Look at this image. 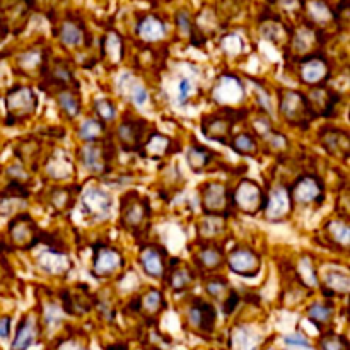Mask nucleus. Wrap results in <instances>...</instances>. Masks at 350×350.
<instances>
[{"instance_id":"44","label":"nucleus","mask_w":350,"mask_h":350,"mask_svg":"<svg viewBox=\"0 0 350 350\" xmlns=\"http://www.w3.org/2000/svg\"><path fill=\"white\" fill-rule=\"evenodd\" d=\"M320 349L321 350H349V340L344 335L334 334L328 332L320 338Z\"/></svg>"},{"instance_id":"17","label":"nucleus","mask_w":350,"mask_h":350,"mask_svg":"<svg viewBox=\"0 0 350 350\" xmlns=\"http://www.w3.org/2000/svg\"><path fill=\"white\" fill-rule=\"evenodd\" d=\"M81 204L88 217H91L92 221H105L111 212L113 198L103 188L89 187L81 193Z\"/></svg>"},{"instance_id":"8","label":"nucleus","mask_w":350,"mask_h":350,"mask_svg":"<svg viewBox=\"0 0 350 350\" xmlns=\"http://www.w3.org/2000/svg\"><path fill=\"white\" fill-rule=\"evenodd\" d=\"M267 193L258 181L252 178H243L234 190L231 191L232 208L246 215H256L263 211Z\"/></svg>"},{"instance_id":"29","label":"nucleus","mask_w":350,"mask_h":350,"mask_svg":"<svg viewBox=\"0 0 350 350\" xmlns=\"http://www.w3.org/2000/svg\"><path fill=\"white\" fill-rule=\"evenodd\" d=\"M77 195L79 190L75 187H55L48 193V204L55 214H65L75 205Z\"/></svg>"},{"instance_id":"51","label":"nucleus","mask_w":350,"mask_h":350,"mask_svg":"<svg viewBox=\"0 0 350 350\" xmlns=\"http://www.w3.org/2000/svg\"><path fill=\"white\" fill-rule=\"evenodd\" d=\"M10 332V317L0 318V338L9 337Z\"/></svg>"},{"instance_id":"41","label":"nucleus","mask_w":350,"mask_h":350,"mask_svg":"<svg viewBox=\"0 0 350 350\" xmlns=\"http://www.w3.org/2000/svg\"><path fill=\"white\" fill-rule=\"evenodd\" d=\"M77 137L82 142H96L106 139V123L99 118H88L79 125Z\"/></svg>"},{"instance_id":"4","label":"nucleus","mask_w":350,"mask_h":350,"mask_svg":"<svg viewBox=\"0 0 350 350\" xmlns=\"http://www.w3.org/2000/svg\"><path fill=\"white\" fill-rule=\"evenodd\" d=\"M115 159V146L109 140H96V142H85L77 150V161L88 173L94 176L108 174Z\"/></svg>"},{"instance_id":"7","label":"nucleus","mask_w":350,"mask_h":350,"mask_svg":"<svg viewBox=\"0 0 350 350\" xmlns=\"http://www.w3.org/2000/svg\"><path fill=\"white\" fill-rule=\"evenodd\" d=\"M296 68L297 79L304 85H308V88H317V85L327 84L332 77V64L321 50L297 58Z\"/></svg>"},{"instance_id":"48","label":"nucleus","mask_w":350,"mask_h":350,"mask_svg":"<svg viewBox=\"0 0 350 350\" xmlns=\"http://www.w3.org/2000/svg\"><path fill=\"white\" fill-rule=\"evenodd\" d=\"M130 99H132L135 105H142L147 101V91L140 84L132 85V92H130Z\"/></svg>"},{"instance_id":"10","label":"nucleus","mask_w":350,"mask_h":350,"mask_svg":"<svg viewBox=\"0 0 350 350\" xmlns=\"http://www.w3.org/2000/svg\"><path fill=\"white\" fill-rule=\"evenodd\" d=\"M125 258L118 248L106 243H98L92 246L91 273L96 279H108L123 269Z\"/></svg>"},{"instance_id":"52","label":"nucleus","mask_w":350,"mask_h":350,"mask_svg":"<svg viewBox=\"0 0 350 350\" xmlns=\"http://www.w3.org/2000/svg\"><path fill=\"white\" fill-rule=\"evenodd\" d=\"M7 33H9V29H7V26H5V24H3L2 21H0V43H2V41L5 40Z\"/></svg>"},{"instance_id":"36","label":"nucleus","mask_w":350,"mask_h":350,"mask_svg":"<svg viewBox=\"0 0 350 350\" xmlns=\"http://www.w3.org/2000/svg\"><path fill=\"white\" fill-rule=\"evenodd\" d=\"M55 99L58 103V108L62 109L68 120H74L81 115V96H79L77 89H60L55 94Z\"/></svg>"},{"instance_id":"54","label":"nucleus","mask_w":350,"mask_h":350,"mask_svg":"<svg viewBox=\"0 0 350 350\" xmlns=\"http://www.w3.org/2000/svg\"><path fill=\"white\" fill-rule=\"evenodd\" d=\"M70 350H85V349H82V347H74V349H70Z\"/></svg>"},{"instance_id":"42","label":"nucleus","mask_w":350,"mask_h":350,"mask_svg":"<svg viewBox=\"0 0 350 350\" xmlns=\"http://www.w3.org/2000/svg\"><path fill=\"white\" fill-rule=\"evenodd\" d=\"M234 287H231L228 279L221 275H211L207 280H205V293L212 297L214 301H219V303H224L229 297V294L232 293Z\"/></svg>"},{"instance_id":"40","label":"nucleus","mask_w":350,"mask_h":350,"mask_svg":"<svg viewBox=\"0 0 350 350\" xmlns=\"http://www.w3.org/2000/svg\"><path fill=\"white\" fill-rule=\"evenodd\" d=\"M308 17H310V23L308 24H311L313 27H318L325 26L330 21H335V12L323 0H311L308 3Z\"/></svg>"},{"instance_id":"27","label":"nucleus","mask_w":350,"mask_h":350,"mask_svg":"<svg viewBox=\"0 0 350 350\" xmlns=\"http://www.w3.org/2000/svg\"><path fill=\"white\" fill-rule=\"evenodd\" d=\"M171 152H173V139L159 132L147 133L146 140L139 150L140 156L152 161L163 159V157L170 156Z\"/></svg>"},{"instance_id":"45","label":"nucleus","mask_w":350,"mask_h":350,"mask_svg":"<svg viewBox=\"0 0 350 350\" xmlns=\"http://www.w3.org/2000/svg\"><path fill=\"white\" fill-rule=\"evenodd\" d=\"M176 24H178V29H180L185 36H190V40H193L195 27H193V23H191L190 16H188V12H185V10L178 12L176 14Z\"/></svg>"},{"instance_id":"37","label":"nucleus","mask_w":350,"mask_h":350,"mask_svg":"<svg viewBox=\"0 0 350 350\" xmlns=\"http://www.w3.org/2000/svg\"><path fill=\"white\" fill-rule=\"evenodd\" d=\"M308 320L317 325L318 328L328 327L334 321L335 306L330 301H314L308 306Z\"/></svg>"},{"instance_id":"6","label":"nucleus","mask_w":350,"mask_h":350,"mask_svg":"<svg viewBox=\"0 0 350 350\" xmlns=\"http://www.w3.org/2000/svg\"><path fill=\"white\" fill-rule=\"evenodd\" d=\"M5 109L9 125L27 122L38 111L36 92L27 85H14L12 89L7 91Z\"/></svg>"},{"instance_id":"2","label":"nucleus","mask_w":350,"mask_h":350,"mask_svg":"<svg viewBox=\"0 0 350 350\" xmlns=\"http://www.w3.org/2000/svg\"><path fill=\"white\" fill-rule=\"evenodd\" d=\"M279 113L286 123L297 129H308L314 116L308 105L306 94L296 89H280L279 91Z\"/></svg>"},{"instance_id":"25","label":"nucleus","mask_w":350,"mask_h":350,"mask_svg":"<svg viewBox=\"0 0 350 350\" xmlns=\"http://www.w3.org/2000/svg\"><path fill=\"white\" fill-rule=\"evenodd\" d=\"M321 293L332 299V297H347L350 291V275L344 270L328 269L321 273Z\"/></svg>"},{"instance_id":"30","label":"nucleus","mask_w":350,"mask_h":350,"mask_svg":"<svg viewBox=\"0 0 350 350\" xmlns=\"http://www.w3.org/2000/svg\"><path fill=\"white\" fill-rule=\"evenodd\" d=\"M166 24L161 17L149 14V16H144L142 19L137 24V36L140 40H144L146 43H154V41H159L166 36Z\"/></svg>"},{"instance_id":"34","label":"nucleus","mask_w":350,"mask_h":350,"mask_svg":"<svg viewBox=\"0 0 350 350\" xmlns=\"http://www.w3.org/2000/svg\"><path fill=\"white\" fill-rule=\"evenodd\" d=\"M38 267L51 275H60L70 269V262L62 252H57V248H50V252L40 253L38 256Z\"/></svg>"},{"instance_id":"35","label":"nucleus","mask_w":350,"mask_h":350,"mask_svg":"<svg viewBox=\"0 0 350 350\" xmlns=\"http://www.w3.org/2000/svg\"><path fill=\"white\" fill-rule=\"evenodd\" d=\"M228 146L241 157H256L260 154V142L252 132L232 133Z\"/></svg>"},{"instance_id":"18","label":"nucleus","mask_w":350,"mask_h":350,"mask_svg":"<svg viewBox=\"0 0 350 350\" xmlns=\"http://www.w3.org/2000/svg\"><path fill=\"white\" fill-rule=\"evenodd\" d=\"M197 270L188 265V263H185L183 260L173 258L167 262V270L164 273V280H166L167 287L173 293L181 294L190 291L195 286V282H197Z\"/></svg>"},{"instance_id":"24","label":"nucleus","mask_w":350,"mask_h":350,"mask_svg":"<svg viewBox=\"0 0 350 350\" xmlns=\"http://www.w3.org/2000/svg\"><path fill=\"white\" fill-rule=\"evenodd\" d=\"M215 320H217V313H215L214 304L207 303V301L195 297L188 306V323L198 332L204 334H211L215 327Z\"/></svg>"},{"instance_id":"28","label":"nucleus","mask_w":350,"mask_h":350,"mask_svg":"<svg viewBox=\"0 0 350 350\" xmlns=\"http://www.w3.org/2000/svg\"><path fill=\"white\" fill-rule=\"evenodd\" d=\"M130 308L133 311H139V313L146 314L147 318H154L163 313V310L166 308V299H164V294L159 289L150 287L142 296L135 297L130 303Z\"/></svg>"},{"instance_id":"20","label":"nucleus","mask_w":350,"mask_h":350,"mask_svg":"<svg viewBox=\"0 0 350 350\" xmlns=\"http://www.w3.org/2000/svg\"><path fill=\"white\" fill-rule=\"evenodd\" d=\"M41 75L44 77V81L55 88L57 91L60 89H77L79 88V82L75 81V75L72 72L70 65L67 62H64L62 58H46L44 62V67L41 70Z\"/></svg>"},{"instance_id":"5","label":"nucleus","mask_w":350,"mask_h":350,"mask_svg":"<svg viewBox=\"0 0 350 350\" xmlns=\"http://www.w3.org/2000/svg\"><path fill=\"white\" fill-rule=\"evenodd\" d=\"M239 118H241V113L234 108H228V106H224L221 111L208 113L200 122L202 135L205 139L222 144V146H228Z\"/></svg>"},{"instance_id":"43","label":"nucleus","mask_w":350,"mask_h":350,"mask_svg":"<svg viewBox=\"0 0 350 350\" xmlns=\"http://www.w3.org/2000/svg\"><path fill=\"white\" fill-rule=\"evenodd\" d=\"M94 111L96 115H98V118L105 123H111L116 120V108L115 105H113V101H109L108 98L96 99Z\"/></svg>"},{"instance_id":"9","label":"nucleus","mask_w":350,"mask_h":350,"mask_svg":"<svg viewBox=\"0 0 350 350\" xmlns=\"http://www.w3.org/2000/svg\"><path fill=\"white\" fill-rule=\"evenodd\" d=\"M200 193V205L204 214L221 215L228 219L231 215V190L222 181H207L198 188Z\"/></svg>"},{"instance_id":"13","label":"nucleus","mask_w":350,"mask_h":350,"mask_svg":"<svg viewBox=\"0 0 350 350\" xmlns=\"http://www.w3.org/2000/svg\"><path fill=\"white\" fill-rule=\"evenodd\" d=\"M147 137V122L142 118L125 116L116 126L115 139L125 152H139Z\"/></svg>"},{"instance_id":"46","label":"nucleus","mask_w":350,"mask_h":350,"mask_svg":"<svg viewBox=\"0 0 350 350\" xmlns=\"http://www.w3.org/2000/svg\"><path fill=\"white\" fill-rule=\"evenodd\" d=\"M191 94H193V84H191L190 79H180L178 81V101L185 105L191 98Z\"/></svg>"},{"instance_id":"47","label":"nucleus","mask_w":350,"mask_h":350,"mask_svg":"<svg viewBox=\"0 0 350 350\" xmlns=\"http://www.w3.org/2000/svg\"><path fill=\"white\" fill-rule=\"evenodd\" d=\"M239 301H241V297H239L238 291L232 289V293L229 294L228 299H226L224 303H222V313H224V314H231L232 311H234L236 308H238Z\"/></svg>"},{"instance_id":"23","label":"nucleus","mask_w":350,"mask_h":350,"mask_svg":"<svg viewBox=\"0 0 350 350\" xmlns=\"http://www.w3.org/2000/svg\"><path fill=\"white\" fill-rule=\"evenodd\" d=\"M325 245L332 246L337 252H347L350 248V224L349 219L344 215L328 219L321 228Z\"/></svg>"},{"instance_id":"26","label":"nucleus","mask_w":350,"mask_h":350,"mask_svg":"<svg viewBox=\"0 0 350 350\" xmlns=\"http://www.w3.org/2000/svg\"><path fill=\"white\" fill-rule=\"evenodd\" d=\"M40 335V320L36 313H27L26 317L21 318L17 325L16 337H14L10 350H27L34 342L38 340Z\"/></svg>"},{"instance_id":"11","label":"nucleus","mask_w":350,"mask_h":350,"mask_svg":"<svg viewBox=\"0 0 350 350\" xmlns=\"http://www.w3.org/2000/svg\"><path fill=\"white\" fill-rule=\"evenodd\" d=\"M226 265L234 275L253 279L262 270V256L250 246L238 245L226 255Z\"/></svg>"},{"instance_id":"19","label":"nucleus","mask_w":350,"mask_h":350,"mask_svg":"<svg viewBox=\"0 0 350 350\" xmlns=\"http://www.w3.org/2000/svg\"><path fill=\"white\" fill-rule=\"evenodd\" d=\"M193 262L200 272L214 273L226 265V252L219 243L200 241L193 252Z\"/></svg>"},{"instance_id":"15","label":"nucleus","mask_w":350,"mask_h":350,"mask_svg":"<svg viewBox=\"0 0 350 350\" xmlns=\"http://www.w3.org/2000/svg\"><path fill=\"white\" fill-rule=\"evenodd\" d=\"M318 142L328 156L338 161H347L350 156V135L347 130L340 126L327 125L318 132Z\"/></svg>"},{"instance_id":"16","label":"nucleus","mask_w":350,"mask_h":350,"mask_svg":"<svg viewBox=\"0 0 350 350\" xmlns=\"http://www.w3.org/2000/svg\"><path fill=\"white\" fill-rule=\"evenodd\" d=\"M293 211L294 205L291 202L289 187H286V185H277V187L270 188L262 211L267 221L282 222L291 217Z\"/></svg>"},{"instance_id":"21","label":"nucleus","mask_w":350,"mask_h":350,"mask_svg":"<svg viewBox=\"0 0 350 350\" xmlns=\"http://www.w3.org/2000/svg\"><path fill=\"white\" fill-rule=\"evenodd\" d=\"M323 44L321 40V31L318 27H313L311 24L299 27L294 34H291L289 44H287V50L289 53L294 55V58H301L304 55H310L313 51H318V48Z\"/></svg>"},{"instance_id":"31","label":"nucleus","mask_w":350,"mask_h":350,"mask_svg":"<svg viewBox=\"0 0 350 350\" xmlns=\"http://www.w3.org/2000/svg\"><path fill=\"white\" fill-rule=\"evenodd\" d=\"M228 229V222L226 217L221 215H211L204 214V217L200 219L197 226V234L200 241H215L221 234H224V231Z\"/></svg>"},{"instance_id":"39","label":"nucleus","mask_w":350,"mask_h":350,"mask_svg":"<svg viewBox=\"0 0 350 350\" xmlns=\"http://www.w3.org/2000/svg\"><path fill=\"white\" fill-rule=\"evenodd\" d=\"M260 31H262V36L265 38V40L272 41V43H275L277 46H282L284 44V46L287 48V44H289L291 31L284 26V23L269 19L267 23L262 24Z\"/></svg>"},{"instance_id":"3","label":"nucleus","mask_w":350,"mask_h":350,"mask_svg":"<svg viewBox=\"0 0 350 350\" xmlns=\"http://www.w3.org/2000/svg\"><path fill=\"white\" fill-rule=\"evenodd\" d=\"M291 202L294 207H320L327 198L323 178L314 173H303L289 187Z\"/></svg>"},{"instance_id":"32","label":"nucleus","mask_w":350,"mask_h":350,"mask_svg":"<svg viewBox=\"0 0 350 350\" xmlns=\"http://www.w3.org/2000/svg\"><path fill=\"white\" fill-rule=\"evenodd\" d=\"M217 154L202 144H191L187 149V163L193 173H204L212 166Z\"/></svg>"},{"instance_id":"53","label":"nucleus","mask_w":350,"mask_h":350,"mask_svg":"<svg viewBox=\"0 0 350 350\" xmlns=\"http://www.w3.org/2000/svg\"><path fill=\"white\" fill-rule=\"evenodd\" d=\"M106 350H129V349H126V345L123 344H115V345H108Z\"/></svg>"},{"instance_id":"12","label":"nucleus","mask_w":350,"mask_h":350,"mask_svg":"<svg viewBox=\"0 0 350 350\" xmlns=\"http://www.w3.org/2000/svg\"><path fill=\"white\" fill-rule=\"evenodd\" d=\"M9 238L14 248L31 250L40 243L41 231L29 214L14 215L9 224Z\"/></svg>"},{"instance_id":"49","label":"nucleus","mask_w":350,"mask_h":350,"mask_svg":"<svg viewBox=\"0 0 350 350\" xmlns=\"http://www.w3.org/2000/svg\"><path fill=\"white\" fill-rule=\"evenodd\" d=\"M286 344L297 345V347L310 349V344H308L306 338H304L303 335H299V334H294V335H289V337H286Z\"/></svg>"},{"instance_id":"33","label":"nucleus","mask_w":350,"mask_h":350,"mask_svg":"<svg viewBox=\"0 0 350 350\" xmlns=\"http://www.w3.org/2000/svg\"><path fill=\"white\" fill-rule=\"evenodd\" d=\"M62 43L68 48H77L88 43V31H85L84 24L77 23L74 19H67L62 23L60 33H58Z\"/></svg>"},{"instance_id":"14","label":"nucleus","mask_w":350,"mask_h":350,"mask_svg":"<svg viewBox=\"0 0 350 350\" xmlns=\"http://www.w3.org/2000/svg\"><path fill=\"white\" fill-rule=\"evenodd\" d=\"M310 105L311 113L314 118H332L337 115V106L340 105L342 96L338 91L328 88L327 84L317 85V88H310V91L304 92Z\"/></svg>"},{"instance_id":"1","label":"nucleus","mask_w":350,"mask_h":350,"mask_svg":"<svg viewBox=\"0 0 350 350\" xmlns=\"http://www.w3.org/2000/svg\"><path fill=\"white\" fill-rule=\"evenodd\" d=\"M152 217L149 198L140 191L129 190L120 198V226L125 231L139 236L147 231Z\"/></svg>"},{"instance_id":"50","label":"nucleus","mask_w":350,"mask_h":350,"mask_svg":"<svg viewBox=\"0 0 350 350\" xmlns=\"http://www.w3.org/2000/svg\"><path fill=\"white\" fill-rule=\"evenodd\" d=\"M273 2L286 10H294L297 7H301V0H273Z\"/></svg>"},{"instance_id":"22","label":"nucleus","mask_w":350,"mask_h":350,"mask_svg":"<svg viewBox=\"0 0 350 350\" xmlns=\"http://www.w3.org/2000/svg\"><path fill=\"white\" fill-rule=\"evenodd\" d=\"M140 267L144 273L150 279H164L167 270V252L161 245H146L142 246L139 255Z\"/></svg>"},{"instance_id":"38","label":"nucleus","mask_w":350,"mask_h":350,"mask_svg":"<svg viewBox=\"0 0 350 350\" xmlns=\"http://www.w3.org/2000/svg\"><path fill=\"white\" fill-rule=\"evenodd\" d=\"M48 55L44 51L40 50H27L23 55H19L17 58V65L21 67L24 75H34L40 74L44 67V62H46Z\"/></svg>"}]
</instances>
